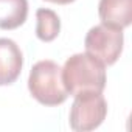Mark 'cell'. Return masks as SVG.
<instances>
[{
	"instance_id": "cell-5",
	"label": "cell",
	"mask_w": 132,
	"mask_h": 132,
	"mask_svg": "<svg viewBox=\"0 0 132 132\" xmlns=\"http://www.w3.org/2000/svg\"><path fill=\"white\" fill-rule=\"evenodd\" d=\"M23 56L19 45L8 37H0V86L13 84L22 72Z\"/></svg>"
},
{
	"instance_id": "cell-7",
	"label": "cell",
	"mask_w": 132,
	"mask_h": 132,
	"mask_svg": "<svg viewBox=\"0 0 132 132\" xmlns=\"http://www.w3.org/2000/svg\"><path fill=\"white\" fill-rule=\"evenodd\" d=\"M27 0H0V28L16 30L27 20Z\"/></svg>"
},
{
	"instance_id": "cell-8",
	"label": "cell",
	"mask_w": 132,
	"mask_h": 132,
	"mask_svg": "<svg viewBox=\"0 0 132 132\" xmlns=\"http://www.w3.org/2000/svg\"><path fill=\"white\" fill-rule=\"evenodd\" d=\"M36 36L42 42H51L57 37L61 31L59 16L48 8H39L36 11Z\"/></svg>"
},
{
	"instance_id": "cell-2",
	"label": "cell",
	"mask_w": 132,
	"mask_h": 132,
	"mask_svg": "<svg viewBox=\"0 0 132 132\" xmlns=\"http://www.w3.org/2000/svg\"><path fill=\"white\" fill-rule=\"evenodd\" d=\"M28 90L44 106H59L69 96L62 81V69L50 59L39 61L33 65L28 76Z\"/></svg>"
},
{
	"instance_id": "cell-4",
	"label": "cell",
	"mask_w": 132,
	"mask_h": 132,
	"mask_svg": "<svg viewBox=\"0 0 132 132\" xmlns=\"http://www.w3.org/2000/svg\"><path fill=\"white\" fill-rule=\"evenodd\" d=\"M107 115V103L98 92L81 93L75 96L70 109V127L76 132L96 129Z\"/></svg>"
},
{
	"instance_id": "cell-9",
	"label": "cell",
	"mask_w": 132,
	"mask_h": 132,
	"mask_svg": "<svg viewBox=\"0 0 132 132\" xmlns=\"http://www.w3.org/2000/svg\"><path fill=\"white\" fill-rule=\"evenodd\" d=\"M47 2L57 3V5H67V3H72V2H75V0H47Z\"/></svg>"
},
{
	"instance_id": "cell-1",
	"label": "cell",
	"mask_w": 132,
	"mask_h": 132,
	"mask_svg": "<svg viewBox=\"0 0 132 132\" xmlns=\"http://www.w3.org/2000/svg\"><path fill=\"white\" fill-rule=\"evenodd\" d=\"M106 65L89 53H76L64 64L62 81L73 96L89 92L103 93L106 87Z\"/></svg>"
},
{
	"instance_id": "cell-3",
	"label": "cell",
	"mask_w": 132,
	"mask_h": 132,
	"mask_svg": "<svg viewBox=\"0 0 132 132\" xmlns=\"http://www.w3.org/2000/svg\"><path fill=\"white\" fill-rule=\"evenodd\" d=\"M123 30L100 23L92 27L84 39L86 53L98 59L103 65H113L123 51Z\"/></svg>"
},
{
	"instance_id": "cell-6",
	"label": "cell",
	"mask_w": 132,
	"mask_h": 132,
	"mask_svg": "<svg viewBox=\"0 0 132 132\" xmlns=\"http://www.w3.org/2000/svg\"><path fill=\"white\" fill-rule=\"evenodd\" d=\"M98 14L101 23L124 30L132 22V0H100Z\"/></svg>"
}]
</instances>
